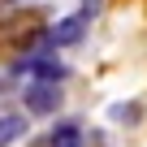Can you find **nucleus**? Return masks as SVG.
Here are the masks:
<instances>
[{
	"label": "nucleus",
	"instance_id": "f257e3e1",
	"mask_svg": "<svg viewBox=\"0 0 147 147\" xmlns=\"http://www.w3.org/2000/svg\"><path fill=\"white\" fill-rule=\"evenodd\" d=\"M91 22H95L91 13H82V9H74V13L56 18L52 26H43V30H39V39H35V48H48V52H61V48H74V43H82V39H87Z\"/></svg>",
	"mask_w": 147,
	"mask_h": 147
},
{
	"label": "nucleus",
	"instance_id": "f03ea898",
	"mask_svg": "<svg viewBox=\"0 0 147 147\" xmlns=\"http://www.w3.org/2000/svg\"><path fill=\"white\" fill-rule=\"evenodd\" d=\"M18 91H22V113H26V117H56V113H61V100H65V82L26 78Z\"/></svg>",
	"mask_w": 147,
	"mask_h": 147
},
{
	"label": "nucleus",
	"instance_id": "7ed1b4c3",
	"mask_svg": "<svg viewBox=\"0 0 147 147\" xmlns=\"http://www.w3.org/2000/svg\"><path fill=\"white\" fill-rule=\"evenodd\" d=\"M87 143V130L78 117H56L39 138H30V147H82Z\"/></svg>",
	"mask_w": 147,
	"mask_h": 147
},
{
	"label": "nucleus",
	"instance_id": "20e7f679",
	"mask_svg": "<svg viewBox=\"0 0 147 147\" xmlns=\"http://www.w3.org/2000/svg\"><path fill=\"white\" fill-rule=\"evenodd\" d=\"M30 134V117L26 113H0V147H13Z\"/></svg>",
	"mask_w": 147,
	"mask_h": 147
},
{
	"label": "nucleus",
	"instance_id": "39448f33",
	"mask_svg": "<svg viewBox=\"0 0 147 147\" xmlns=\"http://www.w3.org/2000/svg\"><path fill=\"white\" fill-rule=\"evenodd\" d=\"M108 117H113L117 125H138V121H143V104H138V100H130V104H108Z\"/></svg>",
	"mask_w": 147,
	"mask_h": 147
},
{
	"label": "nucleus",
	"instance_id": "423d86ee",
	"mask_svg": "<svg viewBox=\"0 0 147 147\" xmlns=\"http://www.w3.org/2000/svg\"><path fill=\"white\" fill-rule=\"evenodd\" d=\"M18 87H22V82L13 78V74H9V69H0V95H9V91H18Z\"/></svg>",
	"mask_w": 147,
	"mask_h": 147
},
{
	"label": "nucleus",
	"instance_id": "0eeeda50",
	"mask_svg": "<svg viewBox=\"0 0 147 147\" xmlns=\"http://www.w3.org/2000/svg\"><path fill=\"white\" fill-rule=\"evenodd\" d=\"M78 9H82V13H91V18H100V9H104V0H82Z\"/></svg>",
	"mask_w": 147,
	"mask_h": 147
},
{
	"label": "nucleus",
	"instance_id": "6e6552de",
	"mask_svg": "<svg viewBox=\"0 0 147 147\" xmlns=\"http://www.w3.org/2000/svg\"><path fill=\"white\" fill-rule=\"evenodd\" d=\"M18 9H30V5H43V0H13Z\"/></svg>",
	"mask_w": 147,
	"mask_h": 147
},
{
	"label": "nucleus",
	"instance_id": "1a4fd4ad",
	"mask_svg": "<svg viewBox=\"0 0 147 147\" xmlns=\"http://www.w3.org/2000/svg\"><path fill=\"white\" fill-rule=\"evenodd\" d=\"M5 9H18V5H13V0H0V13H5Z\"/></svg>",
	"mask_w": 147,
	"mask_h": 147
}]
</instances>
